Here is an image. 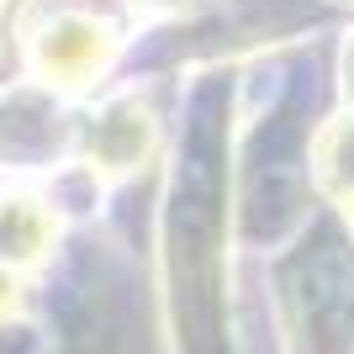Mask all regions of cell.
Masks as SVG:
<instances>
[{
    "instance_id": "cell-1",
    "label": "cell",
    "mask_w": 354,
    "mask_h": 354,
    "mask_svg": "<svg viewBox=\"0 0 354 354\" xmlns=\"http://www.w3.org/2000/svg\"><path fill=\"white\" fill-rule=\"evenodd\" d=\"M323 164H328V175H333V191H339L344 201H354V117L328 138Z\"/></svg>"
}]
</instances>
